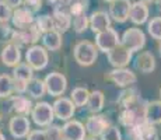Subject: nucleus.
<instances>
[{"instance_id":"1","label":"nucleus","mask_w":161,"mask_h":140,"mask_svg":"<svg viewBox=\"0 0 161 140\" xmlns=\"http://www.w3.org/2000/svg\"><path fill=\"white\" fill-rule=\"evenodd\" d=\"M74 60L80 66H91L98 58V49L95 43L90 41H80L73 49Z\"/></svg>"},{"instance_id":"2","label":"nucleus","mask_w":161,"mask_h":140,"mask_svg":"<svg viewBox=\"0 0 161 140\" xmlns=\"http://www.w3.org/2000/svg\"><path fill=\"white\" fill-rule=\"evenodd\" d=\"M120 45L123 48H126L128 51H130L132 53L137 52L140 49H143L144 45H146V35L140 28H128L123 32L122 38H120Z\"/></svg>"},{"instance_id":"3","label":"nucleus","mask_w":161,"mask_h":140,"mask_svg":"<svg viewBox=\"0 0 161 140\" xmlns=\"http://www.w3.org/2000/svg\"><path fill=\"white\" fill-rule=\"evenodd\" d=\"M25 60L34 70H44L48 66V62H49L48 51L45 49V46L32 45L27 49Z\"/></svg>"},{"instance_id":"4","label":"nucleus","mask_w":161,"mask_h":140,"mask_svg":"<svg viewBox=\"0 0 161 140\" xmlns=\"http://www.w3.org/2000/svg\"><path fill=\"white\" fill-rule=\"evenodd\" d=\"M39 36H41V32H39V30L36 28L35 24H32L31 27L24 28V30L13 31L10 42L17 45L18 48H20V46H27V45L32 46L34 43L39 39Z\"/></svg>"},{"instance_id":"5","label":"nucleus","mask_w":161,"mask_h":140,"mask_svg":"<svg viewBox=\"0 0 161 140\" xmlns=\"http://www.w3.org/2000/svg\"><path fill=\"white\" fill-rule=\"evenodd\" d=\"M120 43V36L114 28H108V30L98 32L95 35V46L98 51L108 53L112 49H115Z\"/></svg>"},{"instance_id":"6","label":"nucleus","mask_w":161,"mask_h":140,"mask_svg":"<svg viewBox=\"0 0 161 140\" xmlns=\"http://www.w3.org/2000/svg\"><path fill=\"white\" fill-rule=\"evenodd\" d=\"M31 118L38 126H49L52 125L55 118L53 107L48 102L42 101L34 105L32 111H31Z\"/></svg>"},{"instance_id":"7","label":"nucleus","mask_w":161,"mask_h":140,"mask_svg":"<svg viewBox=\"0 0 161 140\" xmlns=\"http://www.w3.org/2000/svg\"><path fill=\"white\" fill-rule=\"evenodd\" d=\"M45 87H46V92L52 97H62L64 94L67 88V80L66 77L62 73L53 71V73H49L44 80Z\"/></svg>"},{"instance_id":"8","label":"nucleus","mask_w":161,"mask_h":140,"mask_svg":"<svg viewBox=\"0 0 161 140\" xmlns=\"http://www.w3.org/2000/svg\"><path fill=\"white\" fill-rule=\"evenodd\" d=\"M128 136L130 137V140H158L156 127L148 122L128 127Z\"/></svg>"},{"instance_id":"9","label":"nucleus","mask_w":161,"mask_h":140,"mask_svg":"<svg viewBox=\"0 0 161 140\" xmlns=\"http://www.w3.org/2000/svg\"><path fill=\"white\" fill-rule=\"evenodd\" d=\"M86 130L90 136L92 137H98L101 136L108 127L111 126V122L107 119L105 115H98V114H94L87 119L86 122Z\"/></svg>"},{"instance_id":"10","label":"nucleus","mask_w":161,"mask_h":140,"mask_svg":"<svg viewBox=\"0 0 161 140\" xmlns=\"http://www.w3.org/2000/svg\"><path fill=\"white\" fill-rule=\"evenodd\" d=\"M8 130H10L11 136L15 139H23L27 137L31 132V125L27 116L23 115H15L8 122Z\"/></svg>"},{"instance_id":"11","label":"nucleus","mask_w":161,"mask_h":140,"mask_svg":"<svg viewBox=\"0 0 161 140\" xmlns=\"http://www.w3.org/2000/svg\"><path fill=\"white\" fill-rule=\"evenodd\" d=\"M52 18H53V23H55V31H58L60 34H64L72 25V15L67 11L66 4L55 6Z\"/></svg>"},{"instance_id":"12","label":"nucleus","mask_w":161,"mask_h":140,"mask_svg":"<svg viewBox=\"0 0 161 140\" xmlns=\"http://www.w3.org/2000/svg\"><path fill=\"white\" fill-rule=\"evenodd\" d=\"M107 58H108V62H109L115 69H122V67L128 66L129 62L132 60V52L128 51L126 48H123L119 43L115 49L108 52Z\"/></svg>"},{"instance_id":"13","label":"nucleus","mask_w":161,"mask_h":140,"mask_svg":"<svg viewBox=\"0 0 161 140\" xmlns=\"http://www.w3.org/2000/svg\"><path fill=\"white\" fill-rule=\"evenodd\" d=\"M53 112H55V116L60 120H70V118H73L74 115V108L76 105L73 104V101L70 98L66 97H59L56 101L53 102Z\"/></svg>"},{"instance_id":"14","label":"nucleus","mask_w":161,"mask_h":140,"mask_svg":"<svg viewBox=\"0 0 161 140\" xmlns=\"http://www.w3.org/2000/svg\"><path fill=\"white\" fill-rule=\"evenodd\" d=\"M132 3L130 0H115L109 6V15L114 21L123 24L129 20V11H130Z\"/></svg>"},{"instance_id":"15","label":"nucleus","mask_w":161,"mask_h":140,"mask_svg":"<svg viewBox=\"0 0 161 140\" xmlns=\"http://www.w3.org/2000/svg\"><path fill=\"white\" fill-rule=\"evenodd\" d=\"M62 130H63L64 140H86V135H87L86 126L76 119L67 120Z\"/></svg>"},{"instance_id":"16","label":"nucleus","mask_w":161,"mask_h":140,"mask_svg":"<svg viewBox=\"0 0 161 140\" xmlns=\"http://www.w3.org/2000/svg\"><path fill=\"white\" fill-rule=\"evenodd\" d=\"M11 23L17 30H24V28H28L32 24H35V17H34L32 11L24 6V7H18L13 11Z\"/></svg>"},{"instance_id":"17","label":"nucleus","mask_w":161,"mask_h":140,"mask_svg":"<svg viewBox=\"0 0 161 140\" xmlns=\"http://www.w3.org/2000/svg\"><path fill=\"white\" fill-rule=\"evenodd\" d=\"M108 79L111 81H114L118 87H128L132 86L137 81V77L133 73L132 70L126 69V67H122V69H114L112 71H109L108 74Z\"/></svg>"},{"instance_id":"18","label":"nucleus","mask_w":161,"mask_h":140,"mask_svg":"<svg viewBox=\"0 0 161 140\" xmlns=\"http://www.w3.org/2000/svg\"><path fill=\"white\" fill-rule=\"evenodd\" d=\"M0 59H2L3 64L8 67H15L17 64L21 63V52L20 48L14 43H7V45L3 48L2 53H0Z\"/></svg>"},{"instance_id":"19","label":"nucleus","mask_w":161,"mask_h":140,"mask_svg":"<svg viewBox=\"0 0 161 140\" xmlns=\"http://www.w3.org/2000/svg\"><path fill=\"white\" fill-rule=\"evenodd\" d=\"M148 14H150L148 6L146 3L139 0V2L132 3L130 11H129V20H130L133 24H136V25H142V24L147 23Z\"/></svg>"},{"instance_id":"20","label":"nucleus","mask_w":161,"mask_h":140,"mask_svg":"<svg viewBox=\"0 0 161 140\" xmlns=\"http://www.w3.org/2000/svg\"><path fill=\"white\" fill-rule=\"evenodd\" d=\"M90 28L92 32L98 34L111 28V15L107 11H94L90 15Z\"/></svg>"},{"instance_id":"21","label":"nucleus","mask_w":161,"mask_h":140,"mask_svg":"<svg viewBox=\"0 0 161 140\" xmlns=\"http://www.w3.org/2000/svg\"><path fill=\"white\" fill-rule=\"evenodd\" d=\"M135 66L136 69L142 73L147 74V73H151L156 69V58L151 52H142L136 56L135 59Z\"/></svg>"},{"instance_id":"22","label":"nucleus","mask_w":161,"mask_h":140,"mask_svg":"<svg viewBox=\"0 0 161 140\" xmlns=\"http://www.w3.org/2000/svg\"><path fill=\"white\" fill-rule=\"evenodd\" d=\"M32 102L31 99H28L24 95H15V97L10 98V109L15 112V115H23V116H27V115L31 114L32 111Z\"/></svg>"},{"instance_id":"23","label":"nucleus","mask_w":161,"mask_h":140,"mask_svg":"<svg viewBox=\"0 0 161 140\" xmlns=\"http://www.w3.org/2000/svg\"><path fill=\"white\" fill-rule=\"evenodd\" d=\"M104 94L100 90H94L92 92H90V97L87 101V109L91 114H98L104 108Z\"/></svg>"},{"instance_id":"24","label":"nucleus","mask_w":161,"mask_h":140,"mask_svg":"<svg viewBox=\"0 0 161 140\" xmlns=\"http://www.w3.org/2000/svg\"><path fill=\"white\" fill-rule=\"evenodd\" d=\"M44 46L49 51H59L62 48V34L58 31H51L42 35Z\"/></svg>"},{"instance_id":"25","label":"nucleus","mask_w":161,"mask_h":140,"mask_svg":"<svg viewBox=\"0 0 161 140\" xmlns=\"http://www.w3.org/2000/svg\"><path fill=\"white\" fill-rule=\"evenodd\" d=\"M27 92L30 94V97L38 99L41 97H44V94L46 92V87L44 80L41 79H31L28 81V86H27Z\"/></svg>"},{"instance_id":"26","label":"nucleus","mask_w":161,"mask_h":140,"mask_svg":"<svg viewBox=\"0 0 161 140\" xmlns=\"http://www.w3.org/2000/svg\"><path fill=\"white\" fill-rule=\"evenodd\" d=\"M32 71L34 69L30 66L28 63H20L14 67L13 70V79L14 80H20V81H25L28 83L32 79Z\"/></svg>"},{"instance_id":"27","label":"nucleus","mask_w":161,"mask_h":140,"mask_svg":"<svg viewBox=\"0 0 161 140\" xmlns=\"http://www.w3.org/2000/svg\"><path fill=\"white\" fill-rule=\"evenodd\" d=\"M147 122L151 123V125H158V123H161V101L148 102Z\"/></svg>"},{"instance_id":"28","label":"nucleus","mask_w":161,"mask_h":140,"mask_svg":"<svg viewBox=\"0 0 161 140\" xmlns=\"http://www.w3.org/2000/svg\"><path fill=\"white\" fill-rule=\"evenodd\" d=\"M14 92V81L8 74H0V98H8Z\"/></svg>"},{"instance_id":"29","label":"nucleus","mask_w":161,"mask_h":140,"mask_svg":"<svg viewBox=\"0 0 161 140\" xmlns=\"http://www.w3.org/2000/svg\"><path fill=\"white\" fill-rule=\"evenodd\" d=\"M88 97H90V91L86 87H76V88L72 91V101L76 107H84L87 105V101H88Z\"/></svg>"},{"instance_id":"30","label":"nucleus","mask_w":161,"mask_h":140,"mask_svg":"<svg viewBox=\"0 0 161 140\" xmlns=\"http://www.w3.org/2000/svg\"><path fill=\"white\" fill-rule=\"evenodd\" d=\"M35 25L41 34H46V32H51V31H55L53 18H52V15H49V14L39 15V17L35 20Z\"/></svg>"},{"instance_id":"31","label":"nucleus","mask_w":161,"mask_h":140,"mask_svg":"<svg viewBox=\"0 0 161 140\" xmlns=\"http://www.w3.org/2000/svg\"><path fill=\"white\" fill-rule=\"evenodd\" d=\"M72 23H73V30L76 31L77 34H81V32H84L90 25V17H87L86 13L79 14L73 18Z\"/></svg>"},{"instance_id":"32","label":"nucleus","mask_w":161,"mask_h":140,"mask_svg":"<svg viewBox=\"0 0 161 140\" xmlns=\"http://www.w3.org/2000/svg\"><path fill=\"white\" fill-rule=\"evenodd\" d=\"M147 31L151 35V38L161 41V17H154L148 21Z\"/></svg>"},{"instance_id":"33","label":"nucleus","mask_w":161,"mask_h":140,"mask_svg":"<svg viewBox=\"0 0 161 140\" xmlns=\"http://www.w3.org/2000/svg\"><path fill=\"white\" fill-rule=\"evenodd\" d=\"M45 135H46V140H64L63 130H62V127L58 126V125L46 126Z\"/></svg>"},{"instance_id":"34","label":"nucleus","mask_w":161,"mask_h":140,"mask_svg":"<svg viewBox=\"0 0 161 140\" xmlns=\"http://www.w3.org/2000/svg\"><path fill=\"white\" fill-rule=\"evenodd\" d=\"M13 17V8L4 2L0 0V24H7Z\"/></svg>"},{"instance_id":"35","label":"nucleus","mask_w":161,"mask_h":140,"mask_svg":"<svg viewBox=\"0 0 161 140\" xmlns=\"http://www.w3.org/2000/svg\"><path fill=\"white\" fill-rule=\"evenodd\" d=\"M101 140H122V135H120L119 129L116 126H112L111 125L107 130L100 136Z\"/></svg>"},{"instance_id":"36","label":"nucleus","mask_w":161,"mask_h":140,"mask_svg":"<svg viewBox=\"0 0 161 140\" xmlns=\"http://www.w3.org/2000/svg\"><path fill=\"white\" fill-rule=\"evenodd\" d=\"M24 3H25V7H28L32 13L39 11L42 7V0H24Z\"/></svg>"},{"instance_id":"37","label":"nucleus","mask_w":161,"mask_h":140,"mask_svg":"<svg viewBox=\"0 0 161 140\" xmlns=\"http://www.w3.org/2000/svg\"><path fill=\"white\" fill-rule=\"evenodd\" d=\"M27 140H46L45 130H31Z\"/></svg>"},{"instance_id":"38","label":"nucleus","mask_w":161,"mask_h":140,"mask_svg":"<svg viewBox=\"0 0 161 140\" xmlns=\"http://www.w3.org/2000/svg\"><path fill=\"white\" fill-rule=\"evenodd\" d=\"M6 3H7L8 6H10L11 8H18V7H21V3L24 2V0H4Z\"/></svg>"},{"instance_id":"39","label":"nucleus","mask_w":161,"mask_h":140,"mask_svg":"<svg viewBox=\"0 0 161 140\" xmlns=\"http://www.w3.org/2000/svg\"><path fill=\"white\" fill-rule=\"evenodd\" d=\"M140 2H143V3H146V4H148V3H154L156 0H140Z\"/></svg>"},{"instance_id":"40","label":"nucleus","mask_w":161,"mask_h":140,"mask_svg":"<svg viewBox=\"0 0 161 140\" xmlns=\"http://www.w3.org/2000/svg\"><path fill=\"white\" fill-rule=\"evenodd\" d=\"M156 3H157V6H158V10L161 11V0H156Z\"/></svg>"},{"instance_id":"41","label":"nucleus","mask_w":161,"mask_h":140,"mask_svg":"<svg viewBox=\"0 0 161 140\" xmlns=\"http://www.w3.org/2000/svg\"><path fill=\"white\" fill-rule=\"evenodd\" d=\"M158 53H160V56H161V41H160V43H158Z\"/></svg>"},{"instance_id":"42","label":"nucleus","mask_w":161,"mask_h":140,"mask_svg":"<svg viewBox=\"0 0 161 140\" xmlns=\"http://www.w3.org/2000/svg\"><path fill=\"white\" fill-rule=\"evenodd\" d=\"M0 140H6L4 136H3V133H0Z\"/></svg>"},{"instance_id":"43","label":"nucleus","mask_w":161,"mask_h":140,"mask_svg":"<svg viewBox=\"0 0 161 140\" xmlns=\"http://www.w3.org/2000/svg\"><path fill=\"white\" fill-rule=\"evenodd\" d=\"M86 140H97V137H92V136H91V137H88V139H86Z\"/></svg>"},{"instance_id":"44","label":"nucleus","mask_w":161,"mask_h":140,"mask_svg":"<svg viewBox=\"0 0 161 140\" xmlns=\"http://www.w3.org/2000/svg\"><path fill=\"white\" fill-rule=\"evenodd\" d=\"M104 2H108V3H114L115 0H104Z\"/></svg>"},{"instance_id":"45","label":"nucleus","mask_w":161,"mask_h":140,"mask_svg":"<svg viewBox=\"0 0 161 140\" xmlns=\"http://www.w3.org/2000/svg\"><path fill=\"white\" fill-rule=\"evenodd\" d=\"M2 123H3V118H2V115H0V126H2Z\"/></svg>"},{"instance_id":"46","label":"nucleus","mask_w":161,"mask_h":140,"mask_svg":"<svg viewBox=\"0 0 161 140\" xmlns=\"http://www.w3.org/2000/svg\"><path fill=\"white\" fill-rule=\"evenodd\" d=\"M160 101H161V88H160Z\"/></svg>"}]
</instances>
